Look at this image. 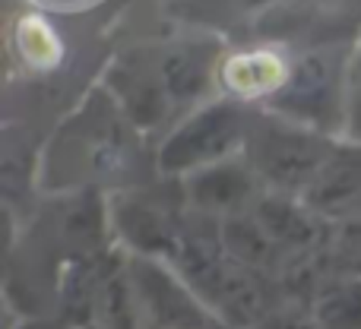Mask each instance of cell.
I'll use <instances>...</instances> for the list:
<instances>
[{
    "instance_id": "cell-9",
    "label": "cell",
    "mask_w": 361,
    "mask_h": 329,
    "mask_svg": "<svg viewBox=\"0 0 361 329\" xmlns=\"http://www.w3.org/2000/svg\"><path fill=\"white\" fill-rule=\"evenodd\" d=\"M314 320L320 329H361V279H336L320 288Z\"/></svg>"
},
{
    "instance_id": "cell-11",
    "label": "cell",
    "mask_w": 361,
    "mask_h": 329,
    "mask_svg": "<svg viewBox=\"0 0 361 329\" xmlns=\"http://www.w3.org/2000/svg\"><path fill=\"white\" fill-rule=\"evenodd\" d=\"M99 314L108 329H140V307L127 275H108L99 292Z\"/></svg>"
},
{
    "instance_id": "cell-7",
    "label": "cell",
    "mask_w": 361,
    "mask_h": 329,
    "mask_svg": "<svg viewBox=\"0 0 361 329\" xmlns=\"http://www.w3.org/2000/svg\"><path fill=\"white\" fill-rule=\"evenodd\" d=\"M219 241H222L225 254H228L238 266L250 269V273L273 269L276 263L282 260V254H286V250L269 237V231L257 222L254 212H238V216L225 218Z\"/></svg>"
},
{
    "instance_id": "cell-8",
    "label": "cell",
    "mask_w": 361,
    "mask_h": 329,
    "mask_svg": "<svg viewBox=\"0 0 361 329\" xmlns=\"http://www.w3.org/2000/svg\"><path fill=\"white\" fill-rule=\"evenodd\" d=\"M118 225L124 237L143 254H169L175 256V247L180 241L178 222L162 209L146 199H127L118 209Z\"/></svg>"
},
{
    "instance_id": "cell-4",
    "label": "cell",
    "mask_w": 361,
    "mask_h": 329,
    "mask_svg": "<svg viewBox=\"0 0 361 329\" xmlns=\"http://www.w3.org/2000/svg\"><path fill=\"white\" fill-rule=\"evenodd\" d=\"M257 174L244 165L219 162L200 168L187 180V197L200 212H219V216H238L254 199Z\"/></svg>"
},
{
    "instance_id": "cell-3",
    "label": "cell",
    "mask_w": 361,
    "mask_h": 329,
    "mask_svg": "<svg viewBox=\"0 0 361 329\" xmlns=\"http://www.w3.org/2000/svg\"><path fill=\"white\" fill-rule=\"evenodd\" d=\"M336 63L326 54H311L292 70L288 82L276 92V108L295 120H324L336 111Z\"/></svg>"
},
{
    "instance_id": "cell-2",
    "label": "cell",
    "mask_w": 361,
    "mask_h": 329,
    "mask_svg": "<svg viewBox=\"0 0 361 329\" xmlns=\"http://www.w3.org/2000/svg\"><path fill=\"white\" fill-rule=\"evenodd\" d=\"M250 118L235 101H219L193 114L184 127L171 133V139L159 152L162 171H200L219 165L235 146L247 139Z\"/></svg>"
},
{
    "instance_id": "cell-1",
    "label": "cell",
    "mask_w": 361,
    "mask_h": 329,
    "mask_svg": "<svg viewBox=\"0 0 361 329\" xmlns=\"http://www.w3.org/2000/svg\"><path fill=\"white\" fill-rule=\"evenodd\" d=\"M244 146L250 171L276 190H307L336 152L317 133L276 118H250Z\"/></svg>"
},
{
    "instance_id": "cell-6",
    "label": "cell",
    "mask_w": 361,
    "mask_h": 329,
    "mask_svg": "<svg viewBox=\"0 0 361 329\" xmlns=\"http://www.w3.org/2000/svg\"><path fill=\"white\" fill-rule=\"evenodd\" d=\"M254 216L282 250L311 254L324 241V228H320L317 212L307 209V206L292 203L288 197H279V193L257 199Z\"/></svg>"
},
{
    "instance_id": "cell-10",
    "label": "cell",
    "mask_w": 361,
    "mask_h": 329,
    "mask_svg": "<svg viewBox=\"0 0 361 329\" xmlns=\"http://www.w3.org/2000/svg\"><path fill=\"white\" fill-rule=\"evenodd\" d=\"M159 86L169 92V99L187 101L200 95L206 86V57L197 48H178L162 57L159 67Z\"/></svg>"
},
{
    "instance_id": "cell-5",
    "label": "cell",
    "mask_w": 361,
    "mask_h": 329,
    "mask_svg": "<svg viewBox=\"0 0 361 329\" xmlns=\"http://www.w3.org/2000/svg\"><path fill=\"white\" fill-rule=\"evenodd\" d=\"M305 206L317 216L349 218L361 206V152L336 149L326 168L305 190Z\"/></svg>"
},
{
    "instance_id": "cell-14",
    "label": "cell",
    "mask_w": 361,
    "mask_h": 329,
    "mask_svg": "<svg viewBox=\"0 0 361 329\" xmlns=\"http://www.w3.org/2000/svg\"><path fill=\"white\" fill-rule=\"evenodd\" d=\"M263 329H320V323L305 314H276L263 323Z\"/></svg>"
},
{
    "instance_id": "cell-12",
    "label": "cell",
    "mask_w": 361,
    "mask_h": 329,
    "mask_svg": "<svg viewBox=\"0 0 361 329\" xmlns=\"http://www.w3.org/2000/svg\"><path fill=\"white\" fill-rule=\"evenodd\" d=\"M330 260L336 263L343 273L361 279V212L349 216L339 225L336 237L330 244Z\"/></svg>"
},
{
    "instance_id": "cell-13",
    "label": "cell",
    "mask_w": 361,
    "mask_h": 329,
    "mask_svg": "<svg viewBox=\"0 0 361 329\" xmlns=\"http://www.w3.org/2000/svg\"><path fill=\"white\" fill-rule=\"evenodd\" d=\"M345 118H349V133L355 143H361V44L349 63V76H345Z\"/></svg>"
}]
</instances>
